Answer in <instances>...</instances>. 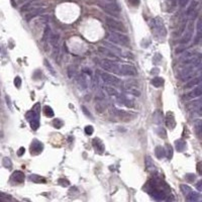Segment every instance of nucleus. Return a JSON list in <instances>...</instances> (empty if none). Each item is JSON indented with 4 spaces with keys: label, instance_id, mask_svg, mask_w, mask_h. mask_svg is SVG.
Here are the masks:
<instances>
[{
    "label": "nucleus",
    "instance_id": "obj_1",
    "mask_svg": "<svg viewBox=\"0 0 202 202\" xmlns=\"http://www.w3.org/2000/svg\"><path fill=\"white\" fill-rule=\"evenodd\" d=\"M100 6L105 12L112 15L113 17H119L120 8L116 0H101Z\"/></svg>",
    "mask_w": 202,
    "mask_h": 202
},
{
    "label": "nucleus",
    "instance_id": "obj_2",
    "mask_svg": "<svg viewBox=\"0 0 202 202\" xmlns=\"http://www.w3.org/2000/svg\"><path fill=\"white\" fill-rule=\"evenodd\" d=\"M151 29L153 33L158 38H165L167 35V30H166L164 21L161 17H155L151 20Z\"/></svg>",
    "mask_w": 202,
    "mask_h": 202
},
{
    "label": "nucleus",
    "instance_id": "obj_3",
    "mask_svg": "<svg viewBox=\"0 0 202 202\" xmlns=\"http://www.w3.org/2000/svg\"><path fill=\"white\" fill-rule=\"evenodd\" d=\"M107 40L110 43L114 45H119V46H123V47H128L130 44V40L126 35L121 33H115V31H110L108 33Z\"/></svg>",
    "mask_w": 202,
    "mask_h": 202
},
{
    "label": "nucleus",
    "instance_id": "obj_4",
    "mask_svg": "<svg viewBox=\"0 0 202 202\" xmlns=\"http://www.w3.org/2000/svg\"><path fill=\"white\" fill-rule=\"evenodd\" d=\"M38 106H40V104L37 103L33 109H31L26 113V118L29 121L30 128L33 130H37L38 126H40V110H38Z\"/></svg>",
    "mask_w": 202,
    "mask_h": 202
},
{
    "label": "nucleus",
    "instance_id": "obj_5",
    "mask_svg": "<svg viewBox=\"0 0 202 202\" xmlns=\"http://www.w3.org/2000/svg\"><path fill=\"white\" fill-rule=\"evenodd\" d=\"M101 67H102V69H104L105 71L110 72V73H113V74H116V75H120V72H121V64L113 60H108V59L102 60Z\"/></svg>",
    "mask_w": 202,
    "mask_h": 202
},
{
    "label": "nucleus",
    "instance_id": "obj_6",
    "mask_svg": "<svg viewBox=\"0 0 202 202\" xmlns=\"http://www.w3.org/2000/svg\"><path fill=\"white\" fill-rule=\"evenodd\" d=\"M197 76H198V71H197L196 68L187 66V68L184 69L182 71V73L179 75V78L182 81H184V82H186V81L191 80V79L195 78V77H197Z\"/></svg>",
    "mask_w": 202,
    "mask_h": 202
},
{
    "label": "nucleus",
    "instance_id": "obj_7",
    "mask_svg": "<svg viewBox=\"0 0 202 202\" xmlns=\"http://www.w3.org/2000/svg\"><path fill=\"white\" fill-rule=\"evenodd\" d=\"M105 20H106V23H107V26H109L110 28H112L113 30L121 31V33H126L125 26H123V23H122V22L118 21L117 19L113 18V17L107 16L105 18Z\"/></svg>",
    "mask_w": 202,
    "mask_h": 202
},
{
    "label": "nucleus",
    "instance_id": "obj_8",
    "mask_svg": "<svg viewBox=\"0 0 202 202\" xmlns=\"http://www.w3.org/2000/svg\"><path fill=\"white\" fill-rule=\"evenodd\" d=\"M100 77L102 79V81H103L105 84H107V85H110V86H113V87H115V86H119L120 85V79L117 78L116 76H114V75H111V74H108V73H105V72H103V73H100Z\"/></svg>",
    "mask_w": 202,
    "mask_h": 202
},
{
    "label": "nucleus",
    "instance_id": "obj_9",
    "mask_svg": "<svg viewBox=\"0 0 202 202\" xmlns=\"http://www.w3.org/2000/svg\"><path fill=\"white\" fill-rule=\"evenodd\" d=\"M49 42L54 49V56H59L60 53V35L59 33H52L49 38Z\"/></svg>",
    "mask_w": 202,
    "mask_h": 202
},
{
    "label": "nucleus",
    "instance_id": "obj_10",
    "mask_svg": "<svg viewBox=\"0 0 202 202\" xmlns=\"http://www.w3.org/2000/svg\"><path fill=\"white\" fill-rule=\"evenodd\" d=\"M193 33H194V26H193V22H189L187 26V30H185V33L180 40V44L181 45H186L192 40L193 37Z\"/></svg>",
    "mask_w": 202,
    "mask_h": 202
},
{
    "label": "nucleus",
    "instance_id": "obj_11",
    "mask_svg": "<svg viewBox=\"0 0 202 202\" xmlns=\"http://www.w3.org/2000/svg\"><path fill=\"white\" fill-rule=\"evenodd\" d=\"M121 76H137L138 71L133 65L129 64H121Z\"/></svg>",
    "mask_w": 202,
    "mask_h": 202
},
{
    "label": "nucleus",
    "instance_id": "obj_12",
    "mask_svg": "<svg viewBox=\"0 0 202 202\" xmlns=\"http://www.w3.org/2000/svg\"><path fill=\"white\" fill-rule=\"evenodd\" d=\"M44 12H45V8H35V9L30 10L29 12L26 13V15L24 16V18H26V21H29V20L35 18V17L42 15Z\"/></svg>",
    "mask_w": 202,
    "mask_h": 202
},
{
    "label": "nucleus",
    "instance_id": "obj_13",
    "mask_svg": "<svg viewBox=\"0 0 202 202\" xmlns=\"http://www.w3.org/2000/svg\"><path fill=\"white\" fill-rule=\"evenodd\" d=\"M43 149H44V146H43V144L40 142H38V140H33V142H31V146H30V153L31 155H38V154H40V152L43 151Z\"/></svg>",
    "mask_w": 202,
    "mask_h": 202
},
{
    "label": "nucleus",
    "instance_id": "obj_14",
    "mask_svg": "<svg viewBox=\"0 0 202 202\" xmlns=\"http://www.w3.org/2000/svg\"><path fill=\"white\" fill-rule=\"evenodd\" d=\"M166 125L170 129H174L175 126H176V119H175V116L172 111H169L166 114Z\"/></svg>",
    "mask_w": 202,
    "mask_h": 202
},
{
    "label": "nucleus",
    "instance_id": "obj_15",
    "mask_svg": "<svg viewBox=\"0 0 202 202\" xmlns=\"http://www.w3.org/2000/svg\"><path fill=\"white\" fill-rule=\"evenodd\" d=\"M153 191H150V194L153 196L154 199L159 201H162V200H166V194L163 190L161 189H156V188H152Z\"/></svg>",
    "mask_w": 202,
    "mask_h": 202
},
{
    "label": "nucleus",
    "instance_id": "obj_16",
    "mask_svg": "<svg viewBox=\"0 0 202 202\" xmlns=\"http://www.w3.org/2000/svg\"><path fill=\"white\" fill-rule=\"evenodd\" d=\"M92 145H93V147H94L95 151H96L98 154H100V155H102V154L104 153V150H105V147H104L103 142H102V140H100V138H93Z\"/></svg>",
    "mask_w": 202,
    "mask_h": 202
},
{
    "label": "nucleus",
    "instance_id": "obj_17",
    "mask_svg": "<svg viewBox=\"0 0 202 202\" xmlns=\"http://www.w3.org/2000/svg\"><path fill=\"white\" fill-rule=\"evenodd\" d=\"M117 100H118L119 103L123 104V105L128 106V107H133L135 106V101L133 99H129L124 95H118L117 96Z\"/></svg>",
    "mask_w": 202,
    "mask_h": 202
},
{
    "label": "nucleus",
    "instance_id": "obj_18",
    "mask_svg": "<svg viewBox=\"0 0 202 202\" xmlns=\"http://www.w3.org/2000/svg\"><path fill=\"white\" fill-rule=\"evenodd\" d=\"M24 179H26L24 174L22 173V172H20V171H15V172H13L12 175H11V180H12L13 182H15V183L24 182Z\"/></svg>",
    "mask_w": 202,
    "mask_h": 202
},
{
    "label": "nucleus",
    "instance_id": "obj_19",
    "mask_svg": "<svg viewBox=\"0 0 202 202\" xmlns=\"http://www.w3.org/2000/svg\"><path fill=\"white\" fill-rule=\"evenodd\" d=\"M202 95V88L201 86H198L196 87L195 89H193L191 92H189L187 95H186V98L189 99V98H196V97H200Z\"/></svg>",
    "mask_w": 202,
    "mask_h": 202
},
{
    "label": "nucleus",
    "instance_id": "obj_20",
    "mask_svg": "<svg viewBox=\"0 0 202 202\" xmlns=\"http://www.w3.org/2000/svg\"><path fill=\"white\" fill-rule=\"evenodd\" d=\"M98 51L100 52L101 54L105 55L106 57H110V58H113V59H115V60H117V59H118V57L115 55V54H113L112 52H111L109 49H107L106 47H99Z\"/></svg>",
    "mask_w": 202,
    "mask_h": 202
},
{
    "label": "nucleus",
    "instance_id": "obj_21",
    "mask_svg": "<svg viewBox=\"0 0 202 202\" xmlns=\"http://www.w3.org/2000/svg\"><path fill=\"white\" fill-rule=\"evenodd\" d=\"M200 83H201V77L200 76H197V77H195V78H193V79H191V80L188 81V83L186 84L185 88L195 87V86L200 85Z\"/></svg>",
    "mask_w": 202,
    "mask_h": 202
},
{
    "label": "nucleus",
    "instance_id": "obj_22",
    "mask_svg": "<svg viewBox=\"0 0 202 202\" xmlns=\"http://www.w3.org/2000/svg\"><path fill=\"white\" fill-rule=\"evenodd\" d=\"M104 90L106 91V93H107L109 96H112V97H117L119 95L118 91H117L116 89H115L113 86H110V85H106L104 86Z\"/></svg>",
    "mask_w": 202,
    "mask_h": 202
},
{
    "label": "nucleus",
    "instance_id": "obj_23",
    "mask_svg": "<svg viewBox=\"0 0 202 202\" xmlns=\"http://www.w3.org/2000/svg\"><path fill=\"white\" fill-rule=\"evenodd\" d=\"M78 83H79V85H80V88L82 90H85V89H87V87H88V82H87V78H86V76L84 75L83 73L79 76V78H78Z\"/></svg>",
    "mask_w": 202,
    "mask_h": 202
},
{
    "label": "nucleus",
    "instance_id": "obj_24",
    "mask_svg": "<svg viewBox=\"0 0 202 202\" xmlns=\"http://www.w3.org/2000/svg\"><path fill=\"white\" fill-rule=\"evenodd\" d=\"M199 197H200V194L197 192H189L187 195H186V198H187L188 201H191V202H195V201H198L199 200Z\"/></svg>",
    "mask_w": 202,
    "mask_h": 202
},
{
    "label": "nucleus",
    "instance_id": "obj_25",
    "mask_svg": "<svg viewBox=\"0 0 202 202\" xmlns=\"http://www.w3.org/2000/svg\"><path fill=\"white\" fill-rule=\"evenodd\" d=\"M29 180L31 182H35V183H45L46 182V179L42 176H38L37 174H33V175H29Z\"/></svg>",
    "mask_w": 202,
    "mask_h": 202
},
{
    "label": "nucleus",
    "instance_id": "obj_26",
    "mask_svg": "<svg viewBox=\"0 0 202 202\" xmlns=\"http://www.w3.org/2000/svg\"><path fill=\"white\" fill-rule=\"evenodd\" d=\"M155 154H156L157 158H158L159 160H161V159H163L166 156V151L163 147L158 146V147H156V149H155Z\"/></svg>",
    "mask_w": 202,
    "mask_h": 202
},
{
    "label": "nucleus",
    "instance_id": "obj_27",
    "mask_svg": "<svg viewBox=\"0 0 202 202\" xmlns=\"http://www.w3.org/2000/svg\"><path fill=\"white\" fill-rule=\"evenodd\" d=\"M175 146H176L177 152H184V150L186 149V142L183 140H178L175 142Z\"/></svg>",
    "mask_w": 202,
    "mask_h": 202
},
{
    "label": "nucleus",
    "instance_id": "obj_28",
    "mask_svg": "<svg viewBox=\"0 0 202 202\" xmlns=\"http://www.w3.org/2000/svg\"><path fill=\"white\" fill-rule=\"evenodd\" d=\"M51 35H52V29H51V28H50L49 24H47L46 28H45L44 35H43L42 40L43 42H47V40H49V38L51 37Z\"/></svg>",
    "mask_w": 202,
    "mask_h": 202
},
{
    "label": "nucleus",
    "instance_id": "obj_29",
    "mask_svg": "<svg viewBox=\"0 0 202 202\" xmlns=\"http://www.w3.org/2000/svg\"><path fill=\"white\" fill-rule=\"evenodd\" d=\"M43 112L45 113V115H46L47 117H53L54 115H55V112H54L53 108L49 105L44 106V108H43Z\"/></svg>",
    "mask_w": 202,
    "mask_h": 202
},
{
    "label": "nucleus",
    "instance_id": "obj_30",
    "mask_svg": "<svg viewBox=\"0 0 202 202\" xmlns=\"http://www.w3.org/2000/svg\"><path fill=\"white\" fill-rule=\"evenodd\" d=\"M152 84H153L155 87H161V86L164 85V79L161 78V77H156L152 80Z\"/></svg>",
    "mask_w": 202,
    "mask_h": 202
},
{
    "label": "nucleus",
    "instance_id": "obj_31",
    "mask_svg": "<svg viewBox=\"0 0 202 202\" xmlns=\"http://www.w3.org/2000/svg\"><path fill=\"white\" fill-rule=\"evenodd\" d=\"M197 6H198V1H197V0H194V1H192V3L190 4V6L188 7L187 11H186L187 15H189V14H191L192 12H194V10L197 8Z\"/></svg>",
    "mask_w": 202,
    "mask_h": 202
},
{
    "label": "nucleus",
    "instance_id": "obj_32",
    "mask_svg": "<svg viewBox=\"0 0 202 202\" xmlns=\"http://www.w3.org/2000/svg\"><path fill=\"white\" fill-rule=\"evenodd\" d=\"M200 38H201V19L199 18L198 21H197V35H196V38H195V40H196L195 44H198Z\"/></svg>",
    "mask_w": 202,
    "mask_h": 202
},
{
    "label": "nucleus",
    "instance_id": "obj_33",
    "mask_svg": "<svg viewBox=\"0 0 202 202\" xmlns=\"http://www.w3.org/2000/svg\"><path fill=\"white\" fill-rule=\"evenodd\" d=\"M194 128H195V130H196V133L200 137V133L202 129V122L200 119H197L194 121Z\"/></svg>",
    "mask_w": 202,
    "mask_h": 202
},
{
    "label": "nucleus",
    "instance_id": "obj_34",
    "mask_svg": "<svg viewBox=\"0 0 202 202\" xmlns=\"http://www.w3.org/2000/svg\"><path fill=\"white\" fill-rule=\"evenodd\" d=\"M145 163H146V167L147 170H150L151 171L152 168H155V166H154V163L153 161H152V158L150 156H147L146 159H145Z\"/></svg>",
    "mask_w": 202,
    "mask_h": 202
},
{
    "label": "nucleus",
    "instance_id": "obj_35",
    "mask_svg": "<svg viewBox=\"0 0 202 202\" xmlns=\"http://www.w3.org/2000/svg\"><path fill=\"white\" fill-rule=\"evenodd\" d=\"M2 165H3L4 168H6V169H11V168H12V162H11V160L8 157L3 158V160H2Z\"/></svg>",
    "mask_w": 202,
    "mask_h": 202
},
{
    "label": "nucleus",
    "instance_id": "obj_36",
    "mask_svg": "<svg viewBox=\"0 0 202 202\" xmlns=\"http://www.w3.org/2000/svg\"><path fill=\"white\" fill-rule=\"evenodd\" d=\"M44 63H45V65H46L47 69L49 70L50 72H51V74L53 75V76H56V71H55V69H54V68L52 67V65L50 64V62H49V61H47V59H45Z\"/></svg>",
    "mask_w": 202,
    "mask_h": 202
},
{
    "label": "nucleus",
    "instance_id": "obj_37",
    "mask_svg": "<svg viewBox=\"0 0 202 202\" xmlns=\"http://www.w3.org/2000/svg\"><path fill=\"white\" fill-rule=\"evenodd\" d=\"M180 189H181V191H182V193H183L184 195H187L188 193L192 191L191 188H190L189 186L185 185V184H181V185H180Z\"/></svg>",
    "mask_w": 202,
    "mask_h": 202
},
{
    "label": "nucleus",
    "instance_id": "obj_38",
    "mask_svg": "<svg viewBox=\"0 0 202 202\" xmlns=\"http://www.w3.org/2000/svg\"><path fill=\"white\" fill-rule=\"evenodd\" d=\"M185 179L186 181H188V182H194L195 180H196V175L195 174H192V173H188L185 175Z\"/></svg>",
    "mask_w": 202,
    "mask_h": 202
},
{
    "label": "nucleus",
    "instance_id": "obj_39",
    "mask_svg": "<svg viewBox=\"0 0 202 202\" xmlns=\"http://www.w3.org/2000/svg\"><path fill=\"white\" fill-rule=\"evenodd\" d=\"M53 125L55 126L56 128H61L63 125H64V122H63L61 119L56 118V119H54V121H53Z\"/></svg>",
    "mask_w": 202,
    "mask_h": 202
},
{
    "label": "nucleus",
    "instance_id": "obj_40",
    "mask_svg": "<svg viewBox=\"0 0 202 202\" xmlns=\"http://www.w3.org/2000/svg\"><path fill=\"white\" fill-rule=\"evenodd\" d=\"M126 92H128V94H131V95H133V96H135V97H138V96H140V92L138 91V89H135V88H129L128 90H126Z\"/></svg>",
    "mask_w": 202,
    "mask_h": 202
},
{
    "label": "nucleus",
    "instance_id": "obj_41",
    "mask_svg": "<svg viewBox=\"0 0 202 202\" xmlns=\"http://www.w3.org/2000/svg\"><path fill=\"white\" fill-rule=\"evenodd\" d=\"M166 156H167V158L169 159H172V157H173V149H172V147L170 146V145H167V152H166Z\"/></svg>",
    "mask_w": 202,
    "mask_h": 202
},
{
    "label": "nucleus",
    "instance_id": "obj_42",
    "mask_svg": "<svg viewBox=\"0 0 202 202\" xmlns=\"http://www.w3.org/2000/svg\"><path fill=\"white\" fill-rule=\"evenodd\" d=\"M58 183L60 184L61 186H63V187H67V186H69V185H70L69 180H67V179H65V178H61V179H59Z\"/></svg>",
    "mask_w": 202,
    "mask_h": 202
},
{
    "label": "nucleus",
    "instance_id": "obj_43",
    "mask_svg": "<svg viewBox=\"0 0 202 202\" xmlns=\"http://www.w3.org/2000/svg\"><path fill=\"white\" fill-rule=\"evenodd\" d=\"M157 133H158L160 137H162L163 138H167V133H166L165 129L163 128H159L158 129H157Z\"/></svg>",
    "mask_w": 202,
    "mask_h": 202
},
{
    "label": "nucleus",
    "instance_id": "obj_44",
    "mask_svg": "<svg viewBox=\"0 0 202 202\" xmlns=\"http://www.w3.org/2000/svg\"><path fill=\"white\" fill-rule=\"evenodd\" d=\"M93 131H94V128H93L92 125H87L85 126V133L88 135H91L93 133Z\"/></svg>",
    "mask_w": 202,
    "mask_h": 202
},
{
    "label": "nucleus",
    "instance_id": "obj_45",
    "mask_svg": "<svg viewBox=\"0 0 202 202\" xmlns=\"http://www.w3.org/2000/svg\"><path fill=\"white\" fill-rule=\"evenodd\" d=\"M14 85L16 88H20V86H21V78L18 76H16L14 78Z\"/></svg>",
    "mask_w": 202,
    "mask_h": 202
},
{
    "label": "nucleus",
    "instance_id": "obj_46",
    "mask_svg": "<svg viewBox=\"0 0 202 202\" xmlns=\"http://www.w3.org/2000/svg\"><path fill=\"white\" fill-rule=\"evenodd\" d=\"M81 108H82L83 112L85 113V115H86V116H88V117H89V118L93 119V116L91 115V113H90V111H88V110H87V108H86L85 106H82V107H81Z\"/></svg>",
    "mask_w": 202,
    "mask_h": 202
},
{
    "label": "nucleus",
    "instance_id": "obj_47",
    "mask_svg": "<svg viewBox=\"0 0 202 202\" xmlns=\"http://www.w3.org/2000/svg\"><path fill=\"white\" fill-rule=\"evenodd\" d=\"M184 51H186V45H183V46L177 47L176 51H175V53H176V54H180V53H182V52H184Z\"/></svg>",
    "mask_w": 202,
    "mask_h": 202
},
{
    "label": "nucleus",
    "instance_id": "obj_48",
    "mask_svg": "<svg viewBox=\"0 0 202 202\" xmlns=\"http://www.w3.org/2000/svg\"><path fill=\"white\" fill-rule=\"evenodd\" d=\"M189 1L190 0H179V5H180L181 7H185Z\"/></svg>",
    "mask_w": 202,
    "mask_h": 202
},
{
    "label": "nucleus",
    "instance_id": "obj_49",
    "mask_svg": "<svg viewBox=\"0 0 202 202\" xmlns=\"http://www.w3.org/2000/svg\"><path fill=\"white\" fill-rule=\"evenodd\" d=\"M82 72H83V74L89 75V76H92V71L90 69H88V68H84Z\"/></svg>",
    "mask_w": 202,
    "mask_h": 202
},
{
    "label": "nucleus",
    "instance_id": "obj_50",
    "mask_svg": "<svg viewBox=\"0 0 202 202\" xmlns=\"http://www.w3.org/2000/svg\"><path fill=\"white\" fill-rule=\"evenodd\" d=\"M24 153H26V149H24L23 147H19L18 152H17V155H18L19 157H21Z\"/></svg>",
    "mask_w": 202,
    "mask_h": 202
},
{
    "label": "nucleus",
    "instance_id": "obj_51",
    "mask_svg": "<svg viewBox=\"0 0 202 202\" xmlns=\"http://www.w3.org/2000/svg\"><path fill=\"white\" fill-rule=\"evenodd\" d=\"M128 1H129V3L133 6H138V4H140V0H128Z\"/></svg>",
    "mask_w": 202,
    "mask_h": 202
},
{
    "label": "nucleus",
    "instance_id": "obj_52",
    "mask_svg": "<svg viewBox=\"0 0 202 202\" xmlns=\"http://www.w3.org/2000/svg\"><path fill=\"white\" fill-rule=\"evenodd\" d=\"M201 185H202V180H199L198 183H197V185H196V187H197V189H198V191H202Z\"/></svg>",
    "mask_w": 202,
    "mask_h": 202
},
{
    "label": "nucleus",
    "instance_id": "obj_53",
    "mask_svg": "<svg viewBox=\"0 0 202 202\" xmlns=\"http://www.w3.org/2000/svg\"><path fill=\"white\" fill-rule=\"evenodd\" d=\"M6 102H7L8 106L11 108V101H10V98H9V96H8V95H6Z\"/></svg>",
    "mask_w": 202,
    "mask_h": 202
},
{
    "label": "nucleus",
    "instance_id": "obj_54",
    "mask_svg": "<svg viewBox=\"0 0 202 202\" xmlns=\"http://www.w3.org/2000/svg\"><path fill=\"white\" fill-rule=\"evenodd\" d=\"M151 72H152V74H158L159 72H160V70H159L158 68H155V69H153Z\"/></svg>",
    "mask_w": 202,
    "mask_h": 202
},
{
    "label": "nucleus",
    "instance_id": "obj_55",
    "mask_svg": "<svg viewBox=\"0 0 202 202\" xmlns=\"http://www.w3.org/2000/svg\"><path fill=\"white\" fill-rule=\"evenodd\" d=\"M154 115H155V116H154V118H156V116H157V115H158V112L154 113ZM155 122H157V123H160V122H161L160 118H157V119H155Z\"/></svg>",
    "mask_w": 202,
    "mask_h": 202
}]
</instances>
